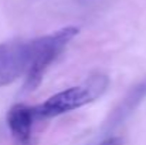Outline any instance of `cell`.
<instances>
[{"label": "cell", "mask_w": 146, "mask_h": 145, "mask_svg": "<svg viewBox=\"0 0 146 145\" xmlns=\"http://www.w3.org/2000/svg\"><path fill=\"white\" fill-rule=\"evenodd\" d=\"M109 86V80L104 74H95L87 78L82 84L70 87L61 93L50 97L43 104L33 107L34 120L36 118H52L61 114L74 111L84 107L102 96Z\"/></svg>", "instance_id": "6da1fadb"}, {"label": "cell", "mask_w": 146, "mask_h": 145, "mask_svg": "<svg viewBox=\"0 0 146 145\" xmlns=\"http://www.w3.org/2000/svg\"><path fill=\"white\" fill-rule=\"evenodd\" d=\"M78 31H80L78 27L67 26L51 34L30 41L31 57H30L29 68L26 71L24 90L33 91L41 84L44 74L52 64V61L60 55V53L65 48V46L78 34Z\"/></svg>", "instance_id": "7a4b0ae2"}, {"label": "cell", "mask_w": 146, "mask_h": 145, "mask_svg": "<svg viewBox=\"0 0 146 145\" xmlns=\"http://www.w3.org/2000/svg\"><path fill=\"white\" fill-rule=\"evenodd\" d=\"M30 41H6L0 44V87L16 81L29 68Z\"/></svg>", "instance_id": "3957f363"}, {"label": "cell", "mask_w": 146, "mask_h": 145, "mask_svg": "<svg viewBox=\"0 0 146 145\" xmlns=\"http://www.w3.org/2000/svg\"><path fill=\"white\" fill-rule=\"evenodd\" d=\"M146 98V76L136 84L133 86L126 96L121 100V102L113 108V111L109 114L108 120L104 124L105 131H112L119 124H122L131 114L142 104V101Z\"/></svg>", "instance_id": "277c9868"}, {"label": "cell", "mask_w": 146, "mask_h": 145, "mask_svg": "<svg viewBox=\"0 0 146 145\" xmlns=\"http://www.w3.org/2000/svg\"><path fill=\"white\" fill-rule=\"evenodd\" d=\"M7 127L14 142L31 140V128L34 121L33 108L24 104H14L7 112Z\"/></svg>", "instance_id": "5b68a950"}, {"label": "cell", "mask_w": 146, "mask_h": 145, "mask_svg": "<svg viewBox=\"0 0 146 145\" xmlns=\"http://www.w3.org/2000/svg\"><path fill=\"white\" fill-rule=\"evenodd\" d=\"M98 145H123V140L119 137H108L102 140Z\"/></svg>", "instance_id": "8992f818"}, {"label": "cell", "mask_w": 146, "mask_h": 145, "mask_svg": "<svg viewBox=\"0 0 146 145\" xmlns=\"http://www.w3.org/2000/svg\"><path fill=\"white\" fill-rule=\"evenodd\" d=\"M14 145H34L33 140H29V141H23V142H14Z\"/></svg>", "instance_id": "52a82bcc"}]
</instances>
